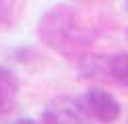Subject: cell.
<instances>
[{
    "label": "cell",
    "instance_id": "cell-1",
    "mask_svg": "<svg viewBox=\"0 0 128 124\" xmlns=\"http://www.w3.org/2000/svg\"><path fill=\"white\" fill-rule=\"evenodd\" d=\"M39 37L46 46L54 48L64 56H74L85 46H89L95 33L78 27L76 13L68 4H54L39 19Z\"/></svg>",
    "mask_w": 128,
    "mask_h": 124
},
{
    "label": "cell",
    "instance_id": "cell-2",
    "mask_svg": "<svg viewBox=\"0 0 128 124\" xmlns=\"http://www.w3.org/2000/svg\"><path fill=\"white\" fill-rule=\"evenodd\" d=\"M44 118L48 124H93V116L81 97H56L48 103Z\"/></svg>",
    "mask_w": 128,
    "mask_h": 124
},
{
    "label": "cell",
    "instance_id": "cell-3",
    "mask_svg": "<svg viewBox=\"0 0 128 124\" xmlns=\"http://www.w3.org/2000/svg\"><path fill=\"white\" fill-rule=\"evenodd\" d=\"M81 99H83L85 107L89 110V114L93 116L95 120L103 122V124H112V122H116L120 118L122 107H120L118 99L112 93H108V91L99 89V87L89 89Z\"/></svg>",
    "mask_w": 128,
    "mask_h": 124
},
{
    "label": "cell",
    "instance_id": "cell-4",
    "mask_svg": "<svg viewBox=\"0 0 128 124\" xmlns=\"http://www.w3.org/2000/svg\"><path fill=\"white\" fill-rule=\"evenodd\" d=\"M78 72L85 79L95 81H114L112 77V56L83 54L78 58Z\"/></svg>",
    "mask_w": 128,
    "mask_h": 124
},
{
    "label": "cell",
    "instance_id": "cell-5",
    "mask_svg": "<svg viewBox=\"0 0 128 124\" xmlns=\"http://www.w3.org/2000/svg\"><path fill=\"white\" fill-rule=\"evenodd\" d=\"M19 95V81L10 68L0 64V114L10 112L17 103Z\"/></svg>",
    "mask_w": 128,
    "mask_h": 124
},
{
    "label": "cell",
    "instance_id": "cell-6",
    "mask_svg": "<svg viewBox=\"0 0 128 124\" xmlns=\"http://www.w3.org/2000/svg\"><path fill=\"white\" fill-rule=\"evenodd\" d=\"M112 77L114 81L128 85V54L112 56Z\"/></svg>",
    "mask_w": 128,
    "mask_h": 124
},
{
    "label": "cell",
    "instance_id": "cell-7",
    "mask_svg": "<svg viewBox=\"0 0 128 124\" xmlns=\"http://www.w3.org/2000/svg\"><path fill=\"white\" fill-rule=\"evenodd\" d=\"M12 6H14V0H0V25L8 21V17L12 13Z\"/></svg>",
    "mask_w": 128,
    "mask_h": 124
},
{
    "label": "cell",
    "instance_id": "cell-8",
    "mask_svg": "<svg viewBox=\"0 0 128 124\" xmlns=\"http://www.w3.org/2000/svg\"><path fill=\"white\" fill-rule=\"evenodd\" d=\"M12 124H35L31 118H21V120H17V122H12Z\"/></svg>",
    "mask_w": 128,
    "mask_h": 124
},
{
    "label": "cell",
    "instance_id": "cell-9",
    "mask_svg": "<svg viewBox=\"0 0 128 124\" xmlns=\"http://www.w3.org/2000/svg\"><path fill=\"white\" fill-rule=\"evenodd\" d=\"M124 8H126V13H128V0H124Z\"/></svg>",
    "mask_w": 128,
    "mask_h": 124
}]
</instances>
